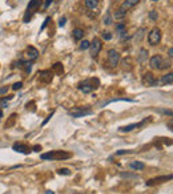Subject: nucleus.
Wrapping results in <instances>:
<instances>
[{
	"instance_id": "1",
	"label": "nucleus",
	"mask_w": 173,
	"mask_h": 194,
	"mask_svg": "<svg viewBox=\"0 0 173 194\" xmlns=\"http://www.w3.org/2000/svg\"><path fill=\"white\" fill-rule=\"evenodd\" d=\"M72 157V153L65 152V150H51L48 153H43L40 158L44 161H63L68 160Z\"/></svg>"
},
{
	"instance_id": "2",
	"label": "nucleus",
	"mask_w": 173,
	"mask_h": 194,
	"mask_svg": "<svg viewBox=\"0 0 173 194\" xmlns=\"http://www.w3.org/2000/svg\"><path fill=\"white\" fill-rule=\"evenodd\" d=\"M100 87V81H99V79H88L85 80V81H83V83H80L79 84V89L83 92V93H92L95 89H97V88Z\"/></svg>"
},
{
	"instance_id": "3",
	"label": "nucleus",
	"mask_w": 173,
	"mask_h": 194,
	"mask_svg": "<svg viewBox=\"0 0 173 194\" xmlns=\"http://www.w3.org/2000/svg\"><path fill=\"white\" fill-rule=\"evenodd\" d=\"M93 112H92V109H89V107H75L68 112V114L72 116L73 118H80L84 116H89Z\"/></svg>"
},
{
	"instance_id": "4",
	"label": "nucleus",
	"mask_w": 173,
	"mask_h": 194,
	"mask_svg": "<svg viewBox=\"0 0 173 194\" xmlns=\"http://www.w3.org/2000/svg\"><path fill=\"white\" fill-rule=\"evenodd\" d=\"M161 41V29L157 27H155L149 33H148V43L151 45H157V44Z\"/></svg>"
},
{
	"instance_id": "5",
	"label": "nucleus",
	"mask_w": 173,
	"mask_h": 194,
	"mask_svg": "<svg viewBox=\"0 0 173 194\" xmlns=\"http://www.w3.org/2000/svg\"><path fill=\"white\" fill-rule=\"evenodd\" d=\"M107 61L111 68H116L120 63V53L116 49H109L108 51V56H107Z\"/></svg>"
},
{
	"instance_id": "6",
	"label": "nucleus",
	"mask_w": 173,
	"mask_h": 194,
	"mask_svg": "<svg viewBox=\"0 0 173 194\" xmlns=\"http://www.w3.org/2000/svg\"><path fill=\"white\" fill-rule=\"evenodd\" d=\"M39 6H40V0H31L29 4H28V8H27L26 15H24V19H23L24 23H28V21H29V20H31V16H32V14H33V11L37 10Z\"/></svg>"
},
{
	"instance_id": "7",
	"label": "nucleus",
	"mask_w": 173,
	"mask_h": 194,
	"mask_svg": "<svg viewBox=\"0 0 173 194\" xmlns=\"http://www.w3.org/2000/svg\"><path fill=\"white\" fill-rule=\"evenodd\" d=\"M103 48V43L101 40H100L99 37H93V40H92V43L89 44V49H91V56L92 57H97V55L100 53V51H101Z\"/></svg>"
},
{
	"instance_id": "8",
	"label": "nucleus",
	"mask_w": 173,
	"mask_h": 194,
	"mask_svg": "<svg viewBox=\"0 0 173 194\" xmlns=\"http://www.w3.org/2000/svg\"><path fill=\"white\" fill-rule=\"evenodd\" d=\"M172 180V174H168V176H160V177H156V178H152L149 181H147L145 185L147 186H155L157 184H164V182H168V181Z\"/></svg>"
},
{
	"instance_id": "9",
	"label": "nucleus",
	"mask_w": 173,
	"mask_h": 194,
	"mask_svg": "<svg viewBox=\"0 0 173 194\" xmlns=\"http://www.w3.org/2000/svg\"><path fill=\"white\" fill-rule=\"evenodd\" d=\"M23 55L26 56L27 60H29V61H33V60H36V59L39 57V51L36 49L35 47L29 45V47H27V49H26V52H24Z\"/></svg>"
},
{
	"instance_id": "10",
	"label": "nucleus",
	"mask_w": 173,
	"mask_h": 194,
	"mask_svg": "<svg viewBox=\"0 0 173 194\" xmlns=\"http://www.w3.org/2000/svg\"><path fill=\"white\" fill-rule=\"evenodd\" d=\"M53 79V72L51 71H41L39 72V81L44 84H49Z\"/></svg>"
},
{
	"instance_id": "11",
	"label": "nucleus",
	"mask_w": 173,
	"mask_h": 194,
	"mask_svg": "<svg viewBox=\"0 0 173 194\" xmlns=\"http://www.w3.org/2000/svg\"><path fill=\"white\" fill-rule=\"evenodd\" d=\"M161 64H163V57L160 55H155L149 59V67L152 69H161Z\"/></svg>"
},
{
	"instance_id": "12",
	"label": "nucleus",
	"mask_w": 173,
	"mask_h": 194,
	"mask_svg": "<svg viewBox=\"0 0 173 194\" xmlns=\"http://www.w3.org/2000/svg\"><path fill=\"white\" fill-rule=\"evenodd\" d=\"M143 83H144V84H147V85H149V87H155V85H157V84H159L157 79L155 77L152 72H147V73L144 75Z\"/></svg>"
},
{
	"instance_id": "13",
	"label": "nucleus",
	"mask_w": 173,
	"mask_h": 194,
	"mask_svg": "<svg viewBox=\"0 0 173 194\" xmlns=\"http://www.w3.org/2000/svg\"><path fill=\"white\" fill-rule=\"evenodd\" d=\"M12 149H14L15 152H18V153H22V154H29V152H31L29 146H27V145H24V144H20V142L14 144Z\"/></svg>"
},
{
	"instance_id": "14",
	"label": "nucleus",
	"mask_w": 173,
	"mask_h": 194,
	"mask_svg": "<svg viewBox=\"0 0 173 194\" xmlns=\"http://www.w3.org/2000/svg\"><path fill=\"white\" fill-rule=\"evenodd\" d=\"M148 57H149V52H148L145 48H141L139 52V56H137V63L140 64H145Z\"/></svg>"
},
{
	"instance_id": "15",
	"label": "nucleus",
	"mask_w": 173,
	"mask_h": 194,
	"mask_svg": "<svg viewBox=\"0 0 173 194\" xmlns=\"http://www.w3.org/2000/svg\"><path fill=\"white\" fill-rule=\"evenodd\" d=\"M129 168L132 169V170H144V168H145V164L141 162V161H132V162L129 164Z\"/></svg>"
},
{
	"instance_id": "16",
	"label": "nucleus",
	"mask_w": 173,
	"mask_h": 194,
	"mask_svg": "<svg viewBox=\"0 0 173 194\" xmlns=\"http://www.w3.org/2000/svg\"><path fill=\"white\" fill-rule=\"evenodd\" d=\"M139 2H140V0H125V2H124L121 6H120V8H121V10H124V11H128L129 8L135 7Z\"/></svg>"
},
{
	"instance_id": "17",
	"label": "nucleus",
	"mask_w": 173,
	"mask_h": 194,
	"mask_svg": "<svg viewBox=\"0 0 173 194\" xmlns=\"http://www.w3.org/2000/svg\"><path fill=\"white\" fill-rule=\"evenodd\" d=\"M160 83L163 84V85H172V83H173V75H172V72H169V73H167V75H164L161 80H160Z\"/></svg>"
},
{
	"instance_id": "18",
	"label": "nucleus",
	"mask_w": 173,
	"mask_h": 194,
	"mask_svg": "<svg viewBox=\"0 0 173 194\" xmlns=\"http://www.w3.org/2000/svg\"><path fill=\"white\" fill-rule=\"evenodd\" d=\"M137 128H140V125H139V122H136V124L125 125V126H120V128H119V130H120V132H123V133H128V132H132L133 129H137Z\"/></svg>"
},
{
	"instance_id": "19",
	"label": "nucleus",
	"mask_w": 173,
	"mask_h": 194,
	"mask_svg": "<svg viewBox=\"0 0 173 194\" xmlns=\"http://www.w3.org/2000/svg\"><path fill=\"white\" fill-rule=\"evenodd\" d=\"M72 36H73L75 40H81L83 36H84V31L81 28H75V29L72 31Z\"/></svg>"
},
{
	"instance_id": "20",
	"label": "nucleus",
	"mask_w": 173,
	"mask_h": 194,
	"mask_svg": "<svg viewBox=\"0 0 173 194\" xmlns=\"http://www.w3.org/2000/svg\"><path fill=\"white\" fill-rule=\"evenodd\" d=\"M84 4H85V7L88 10H96L99 6V0H85Z\"/></svg>"
},
{
	"instance_id": "21",
	"label": "nucleus",
	"mask_w": 173,
	"mask_h": 194,
	"mask_svg": "<svg viewBox=\"0 0 173 194\" xmlns=\"http://www.w3.org/2000/svg\"><path fill=\"white\" fill-rule=\"evenodd\" d=\"M52 71L56 72V75L61 76V75H63V72H64L63 64H61V63H56V64H53V67H52Z\"/></svg>"
},
{
	"instance_id": "22",
	"label": "nucleus",
	"mask_w": 173,
	"mask_h": 194,
	"mask_svg": "<svg viewBox=\"0 0 173 194\" xmlns=\"http://www.w3.org/2000/svg\"><path fill=\"white\" fill-rule=\"evenodd\" d=\"M131 61H132L131 57H127V59L123 61V69H124V71H131L132 68H133V65H132Z\"/></svg>"
},
{
	"instance_id": "23",
	"label": "nucleus",
	"mask_w": 173,
	"mask_h": 194,
	"mask_svg": "<svg viewBox=\"0 0 173 194\" xmlns=\"http://www.w3.org/2000/svg\"><path fill=\"white\" fill-rule=\"evenodd\" d=\"M144 33H145V28H139L137 32H136V35H135L136 41H141L143 37H144Z\"/></svg>"
},
{
	"instance_id": "24",
	"label": "nucleus",
	"mask_w": 173,
	"mask_h": 194,
	"mask_svg": "<svg viewBox=\"0 0 173 194\" xmlns=\"http://www.w3.org/2000/svg\"><path fill=\"white\" fill-rule=\"evenodd\" d=\"M125 15H127V11H124V10H121V8H119V10L115 12V19L121 20V19L125 17Z\"/></svg>"
},
{
	"instance_id": "25",
	"label": "nucleus",
	"mask_w": 173,
	"mask_h": 194,
	"mask_svg": "<svg viewBox=\"0 0 173 194\" xmlns=\"http://www.w3.org/2000/svg\"><path fill=\"white\" fill-rule=\"evenodd\" d=\"M57 173H59L60 176H71V174H72L71 169H68V168H61V169H59Z\"/></svg>"
},
{
	"instance_id": "26",
	"label": "nucleus",
	"mask_w": 173,
	"mask_h": 194,
	"mask_svg": "<svg viewBox=\"0 0 173 194\" xmlns=\"http://www.w3.org/2000/svg\"><path fill=\"white\" fill-rule=\"evenodd\" d=\"M104 24H105V25H111V24H112V16H111V12H107L105 16H104Z\"/></svg>"
},
{
	"instance_id": "27",
	"label": "nucleus",
	"mask_w": 173,
	"mask_h": 194,
	"mask_svg": "<svg viewBox=\"0 0 173 194\" xmlns=\"http://www.w3.org/2000/svg\"><path fill=\"white\" fill-rule=\"evenodd\" d=\"M132 153H135V150H131V149H121V150H117L116 152V156H123V154H132Z\"/></svg>"
},
{
	"instance_id": "28",
	"label": "nucleus",
	"mask_w": 173,
	"mask_h": 194,
	"mask_svg": "<svg viewBox=\"0 0 173 194\" xmlns=\"http://www.w3.org/2000/svg\"><path fill=\"white\" fill-rule=\"evenodd\" d=\"M89 41H88V40H83V43L80 44V49L81 51H85V49H88V48H89Z\"/></svg>"
},
{
	"instance_id": "29",
	"label": "nucleus",
	"mask_w": 173,
	"mask_h": 194,
	"mask_svg": "<svg viewBox=\"0 0 173 194\" xmlns=\"http://www.w3.org/2000/svg\"><path fill=\"white\" fill-rule=\"evenodd\" d=\"M116 31H117V33H121V32L125 31V23L117 24V25H116Z\"/></svg>"
},
{
	"instance_id": "30",
	"label": "nucleus",
	"mask_w": 173,
	"mask_h": 194,
	"mask_svg": "<svg viewBox=\"0 0 173 194\" xmlns=\"http://www.w3.org/2000/svg\"><path fill=\"white\" fill-rule=\"evenodd\" d=\"M123 178H139L137 174H131V173H121L120 174Z\"/></svg>"
},
{
	"instance_id": "31",
	"label": "nucleus",
	"mask_w": 173,
	"mask_h": 194,
	"mask_svg": "<svg viewBox=\"0 0 173 194\" xmlns=\"http://www.w3.org/2000/svg\"><path fill=\"white\" fill-rule=\"evenodd\" d=\"M157 17H159V15H157V12H156V11H151L149 12V19L152 20V21H156Z\"/></svg>"
},
{
	"instance_id": "32",
	"label": "nucleus",
	"mask_w": 173,
	"mask_h": 194,
	"mask_svg": "<svg viewBox=\"0 0 173 194\" xmlns=\"http://www.w3.org/2000/svg\"><path fill=\"white\" fill-rule=\"evenodd\" d=\"M11 88H12L14 91H19V89H22V88H23V83H22V81H18V83H15Z\"/></svg>"
},
{
	"instance_id": "33",
	"label": "nucleus",
	"mask_w": 173,
	"mask_h": 194,
	"mask_svg": "<svg viewBox=\"0 0 173 194\" xmlns=\"http://www.w3.org/2000/svg\"><path fill=\"white\" fill-rule=\"evenodd\" d=\"M10 118H11V121H10V122H7V124H6V128H10V126H12V125H14L15 118H16V113H14V114H12V116L10 117Z\"/></svg>"
},
{
	"instance_id": "34",
	"label": "nucleus",
	"mask_w": 173,
	"mask_h": 194,
	"mask_svg": "<svg viewBox=\"0 0 173 194\" xmlns=\"http://www.w3.org/2000/svg\"><path fill=\"white\" fill-rule=\"evenodd\" d=\"M101 36H103L104 40H111L112 39V33H111V32H108V31H104Z\"/></svg>"
},
{
	"instance_id": "35",
	"label": "nucleus",
	"mask_w": 173,
	"mask_h": 194,
	"mask_svg": "<svg viewBox=\"0 0 173 194\" xmlns=\"http://www.w3.org/2000/svg\"><path fill=\"white\" fill-rule=\"evenodd\" d=\"M8 105V100L4 97V99H0V108H7Z\"/></svg>"
},
{
	"instance_id": "36",
	"label": "nucleus",
	"mask_w": 173,
	"mask_h": 194,
	"mask_svg": "<svg viewBox=\"0 0 173 194\" xmlns=\"http://www.w3.org/2000/svg\"><path fill=\"white\" fill-rule=\"evenodd\" d=\"M51 21V17H47L45 20H44V23H43V25H41V28H40V31H44L45 29V27L48 25V23Z\"/></svg>"
},
{
	"instance_id": "37",
	"label": "nucleus",
	"mask_w": 173,
	"mask_h": 194,
	"mask_svg": "<svg viewBox=\"0 0 173 194\" xmlns=\"http://www.w3.org/2000/svg\"><path fill=\"white\" fill-rule=\"evenodd\" d=\"M8 89H10V87H8V85L2 87V88H0V95H6L8 92Z\"/></svg>"
},
{
	"instance_id": "38",
	"label": "nucleus",
	"mask_w": 173,
	"mask_h": 194,
	"mask_svg": "<svg viewBox=\"0 0 173 194\" xmlns=\"http://www.w3.org/2000/svg\"><path fill=\"white\" fill-rule=\"evenodd\" d=\"M169 67H171V63H168V61H164V60H163L161 69H167V68H169Z\"/></svg>"
},
{
	"instance_id": "39",
	"label": "nucleus",
	"mask_w": 173,
	"mask_h": 194,
	"mask_svg": "<svg viewBox=\"0 0 173 194\" xmlns=\"http://www.w3.org/2000/svg\"><path fill=\"white\" fill-rule=\"evenodd\" d=\"M65 21H67V19L63 16V17L60 19V21H59V25H60V27H64V25H65Z\"/></svg>"
},
{
	"instance_id": "40",
	"label": "nucleus",
	"mask_w": 173,
	"mask_h": 194,
	"mask_svg": "<svg viewBox=\"0 0 173 194\" xmlns=\"http://www.w3.org/2000/svg\"><path fill=\"white\" fill-rule=\"evenodd\" d=\"M52 116H53V112H52V113H51V114H49V116H48V117H47V118H45V120H44V121H43V126H44V125H45V124L48 122V121H49V120H51V117H52Z\"/></svg>"
},
{
	"instance_id": "41",
	"label": "nucleus",
	"mask_w": 173,
	"mask_h": 194,
	"mask_svg": "<svg viewBox=\"0 0 173 194\" xmlns=\"http://www.w3.org/2000/svg\"><path fill=\"white\" fill-rule=\"evenodd\" d=\"M32 150H33V152H40V150H41V146H40V145H35V146L32 148Z\"/></svg>"
},
{
	"instance_id": "42",
	"label": "nucleus",
	"mask_w": 173,
	"mask_h": 194,
	"mask_svg": "<svg viewBox=\"0 0 173 194\" xmlns=\"http://www.w3.org/2000/svg\"><path fill=\"white\" fill-rule=\"evenodd\" d=\"M52 2H53V0H45V3H44V8H45V10H47V8L49 7V4H51Z\"/></svg>"
},
{
	"instance_id": "43",
	"label": "nucleus",
	"mask_w": 173,
	"mask_h": 194,
	"mask_svg": "<svg viewBox=\"0 0 173 194\" xmlns=\"http://www.w3.org/2000/svg\"><path fill=\"white\" fill-rule=\"evenodd\" d=\"M168 56H169V59L173 57V48H172V47L169 48V49H168Z\"/></svg>"
},
{
	"instance_id": "44",
	"label": "nucleus",
	"mask_w": 173,
	"mask_h": 194,
	"mask_svg": "<svg viewBox=\"0 0 173 194\" xmlns=\"http://www.w3.org/2000/svg\"><path fill=\"white\" fill-rule=\"evenodd\" d=\"M45 193H47V194H55V193H53V192H52V190H47Z\"/></svg>"
},
{
	"instance_id": "45",
	"label": "nucleus",
	"mask_w": 173,
	"mask_h": 194,
	"mask_svg": "<svg viewBox=\"0 0 173 194\" xmlns=\"http://www.w3.org/2000/svg\"><path fill=\"white\" fill-rule=\"evenodd\" d=\"M2 117H3V111L0 109V120H2Z\"/></svg>"
},
{
	"instance_id": "46",
	"label": "nucleus",
	"mask_w": 173,
	"mask_h": 194,
	"mask_svg": "<svg viewBox=\"0 0 173 194\" xmlns=\"http://www.w3.org/2000/svg\"><path fill=\"white\" fill-rule=\"evenodd\" d=\"M152 2H159V0H152Z\"/></svg>"
}]
</instances>
